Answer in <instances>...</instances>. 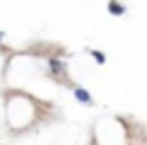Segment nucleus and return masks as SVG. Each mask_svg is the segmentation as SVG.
<instances>
[{
    "mask_svg": "<svg viewBox=\"0 0 147 145\" xmlns=\"http://www.w3.org/2000/svg\"><path fill=\"white\" fill-rule=\"evenodd\" d=\"M75 97H77V102H84V104L89 102V92H87V89H82V87L75 89Z\"/></svg>",
    "mask_w": 147,
    "mask_h": 145,
    "instance_id": "f257e3e1",
    "label": "nucleus"
},
{
    "mask_svg": "<svg viewBox=\"0 0 147 145\" xmlns=\"http://www.w3.org/2000/svg\"><path fill=\"white\" fill-rule=\"evenodd\" d=\"M109 12H111V15H123L125 7H123V5H118V3H109Z\"/></svg>",
    "mask_w": 147,
    "mask_h": 145,
    "instance_id": "f03ea898",
    "label": "nucleus"
},
{
    "mask_svg": "<svg viewBox=\"0 0 147 145\" xmlns=\"http://www.w3.org/2000/svg\"><path fill=\"white\" fill-rule=\"evenodd\" d=\"M51 70L53 72H63V63H60V60H51Z\"/></svg>",
    "mask_w": 147,
    "mask_h": 145,
    "instance_id": "7ed1b4c3",
    "label": "nucleus"
},
{
    "mask_svg": "<svg viewBox=\"0 0 147 145\" xmlns=\"http://www.w3.org/2000/svg\"><path fill=\"white\" fill-rule=\"evenodd\" d=\"M92 56H94V60H96V63H104V60H106V56H104L101 51H94Z\"/></svg>",
    "mask_w": 147,
    "mask_h": 145,
    "instance_id": "20e7f679",
    "label": "nucleus"
},
{
    "mask_svg": "<svg viewBox=\"0 0 147 145\" xmlns=\"http://www.w3.org/2000/svg\"><path fill=\"white\" fill-rule=\"evenodd\" d=\"M0 39H3V32H0Z\"/></svg>",
    "mask_w": 147,
    "mask_h": 145,
    "instance_id": "39448f33",
    "label": "nucleus"
}]
</instances>
